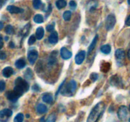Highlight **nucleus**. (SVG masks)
<instances>
[{"label": "nucleus", "mask_w": 130, "mask_h": 122, "mask_svg": "<svg viewBox=\"0 0 130 122\" xmlns=\"http://www.w3.org/2000/svg\"><path fill=\"white\" fill-rule=\"evenodd\" d=\"M2 73L5 78H10L13 74V69L11 67H6L3 69Z\"/></svg>", "instance_id": "obj_14"}, {"label": "nucleus", "mask_w": 130, "mask_h": 122, "mask_svg": "<svg viewBox=\"0 0 130 122\" xmlns=\"http://www.w3.org/2000/svg\"><path fill=\"white\" fill-rule=\"evenodd\" d=\"M44 119V117H43V118H41V119H40V121L41 122H44V121H43Z\"/></svg>", "instance_id": "obj_46"}, {"label": "nucleus", "mask_w": 130, "mask_h": 122, "mask_svg": "<svg viewBox=\"0 0 130 122\" xmlns=\"http://www.w3.org/2000/svg\"><path fill=\"white\" fill-rule=\"evenodd\" d=\"M29 88V85L28 83L25 80L22 78L21 77H19L15 80V86L13 90L15 92L17 93L20 97L28 91Z\"/></svg>", "instance_id": "obj_2"}, {"label": "nucleus", "mask_w": 130, "mask_h": 122, "mask_svg": "<svg viewBox=\"0 0 130 122\" xmlns=\"http://www.w3.org/2000/svg\"><path fill=\"white\" fill-rule=\"evenodd\" d=\"M71 15H72V13L70 11H66L63 13V18L66 21H69L70 20L71 18Z\"/></svg>", "instance_id": "obj_29"}, {"label": "nucleus", "mask_w": 130, "mask_h": 122, "mask_svg": "<svg viewBox=\"0 0 130 122\" xmlns=\"http://www.w3.org/2000/svg\"><path fill=\"white\" fill-rule=\"evenodd\" d=\"M129 111H130V105H129Z\"/></svg>", "instance_id": "obj_49"}, {"label": "nucleus", "mask_w": 130, "mask_h": 122, "mask_svg": "<svg viewBox=\"0 0 130 122\" xmlns=\"http://www.w3.org/2000/svg\"><path fill=\"white\" fill-rule=\"evenodd\" d=\"M110 81L111 85H114V86H118V85H121V81L120 80V78L117 76H113L110 79Z\"/></svg>", "instance_id": "obj_20"}, {"label": "nucleus", "mask_w": 130, "mask_h": 122, "mask_svg": "<svg viewBox=\"0 0 130 122\" xmlns=\"http://www.w3.org/2000/svg\"><path fill=\"white\" fill-rule=\"evenodd\" d=\"M110 67V64L108 62H105V63L103 64L101 66V70L102 71V72H107L109 71Z\"/></svg>", "instance_id": "obj_26"}, {"label": "nucleus", "mask_w": 130, "mask_h": 122, "mask_svg": "<svg viewBox=\"0 0 130 122\" xmlns=\"http://www.w3.org/2000/svg\"><path fill=\"white\" fill-rule=\"evenodd\" d=\"M58 33L56 31L53 30V32H52L51 34L50 35L49 38H48V41H49L50 43L51 44H56V43L58 42Z\"/></svg>", "instance_id": "obj_13"}, {"label": "nucleus", "mask_w": 130, "mask_h": 122, "mask_svg": "<svg viewBox=\"0 0 130 122\" xmlns=\"http://www.w3.org/2000/svg\"><path fill=\"white\" fill-rule=\"evenodd\" d=\"M32 5L35 9L40 8L42 5L41 0H33Z\"/></svg>", "instance_id": "obj_28"}, {"label": "nucleus", "mask_w": 130, "mask_h": 122, "mask_svg": "<svg viewBox=\"0 0 130 122\" xmlns=\"http://www.w3.org/2000/svg\"><path fill=\"white\" fill-rule=\"evenodd\" d=\"M56 121V115L55 114H51L50 115L48 116L46 120L44 122H55Z\"/></svg>", "instance_id": "obj_30"}, {"label": "nucleus", "mask_w": 130, "mask_h": 122, "mask_svg": "<svg viewBox=\"0 0 130 122\" xmlns=\"http://www.w3.org/2000/svg\"><path fill=\"white\" fill-rule=\"evenodd\" d=\"M24 114L22 113H19L14 118L13 122H23L24 121Z\"/></svg>", "instance_id": "obj_25"}, {"label": "nucleus", "mask_w": 130, "mask_h": 122, "mask_svg": "<svg viewBox=\"0 0 130 122\" xmlns=\"http://www.w3.org/2000/svg\"><path fill=\"white\" fill-rule=\"evenodd\" d=\"M26 116H27V118H29V117H30V115H29V114H27V115H26Z\"/></svg>", "instance_id": "obj_48"}, {"label": "nucleus", "mask_w": 130, "mask_h": 122, "mask_svg": "<svg viewBox=\"0 0 130 122\" xmlns=\"http://www.w3.org/2000/svg\"><path fill=\"white\" fill-rule=\"evenodd\" d=\"M98 38H99V35L95 36V38H94L93 39L91 43L90 44V47H89V48H88V55L90 54V53H91V52H92L94 49H95V47H96V43H97Z\"/></svg>", "instance_id": "obj_15"}, {"label": "nucleus", "mask_w": 130, "mask_h": 122, "mask_svg": "<svg viewBox=\"0 0 130 122\" xmlns=\"http://www.w3.org/2000/svg\"><path fill=\"white\" fill-rule=\"evenodd\" d=\"M116 23V19L114 14H110L107 16L105 20V29L107 30H110L114 28Z\"/></svg>", "instance_id": "obj_4"}, {"label": "nucleus", "mask_w": 130, "mask_h": 122, "mask_svg": "<svg viewBox=\"0 0 130 122\" xmlns=\"http://www.w3.org/2000/svg\"><path fill=\"white\" fill-rule=\"evenodd\" d=\"M105 109L104 102H99L93 108L87 119V122H97Z\"/></svg>", "instance_id": "obj_1"}, {"label": "nucleus", "mask_w": 130, "mask_h": 122, "mask_svg": "<svg viewBox=\"0 0 130 122\" xmlns=\"http://www.w3.org/2000/svg\"><path fill=\"white\" fill-rule=\"evenodd\" d=\"M30 25V24H27L26 25H25V27H24V30H22V34H23V35H25V34H27L28 33V30H29V28H30V26L29 27V25Z\"/></svg>", "instance_id": "obj_35"}, {"label": "nucleus", "mask_w": 130, "mask_h": 122, "mask_svg": "<svg viewBox=\"0 0 130 122\" xmlns=\"http://www.w3.org/2000/svg\"><path fill=\"white\" fill-rule=\"evenodd\" d=\"M98 78H99V75H98V74L96 73V72H93V73H91L90 76V80H91L93 82L96 81V80H97Z\"/></svg>", "instance_id": "obj_31"}, {"label": "nucleus", "mask_w": 130, "mask_h": 122, "mask_svg": "<svg viewBox=\"0 0 130 122\" xmlns=\"http://www.w3.org/2000/svg\"><path fill=\"white\" fill-rule=\"evenodd\" d=\"M6 87V83L4 81H0V92H2L5 90Z\"/></svg>", "instance_id": "obj_34"}, {"label": "nucleus", "mask_w": 130, "mask_h": 122, "mask_svg": "<svg viewBox=\"0 0 130 122\" xmlns=\"http://www.w3.org/2000/svg\"><path fill=\"white\" fill-rule=\"evenodd\" d=\"M6 9L11 13H22L24 12V9L13 5H9L7 6Z\"/></svg>", "instance_id": "obj_11"}, {"label": "nucleus", "mask_w": 130, "mask_h": 122, "mask_svg": "<svg viewBox=\"0 0 130 122\" xmlns=\"http://www.w3.org/2000/svg\"><path fill=\"white\" fill-rule=\"evenodd\" d=\"M100 50L104 54H109L111 52V47L109 44H104L101 47Z\"/></svg>", "instance_id": "obj_21"}, {"label": "nucleus", "mask_w": 130, "mask_h": 122, "mask_svg": "<svg viewBox=\"0 0 130 122\" xmlns=\"http://www.w3.org/2000/svg\"><path fill=\"white\" fill-rule=\"evenodd\" d=\"M43 102L46 103H48V104H52L53 102V96L51 94H49V93H46L44 95H43Z\"/></svg>", "instance_id": "obj_16"}, {"label": "nucleus", "mask_w": 130, "mask_h": 122, "mask_svg": "<svg viewBox=\"0 0 130 122\" xmlns=\"http://www.w3.org/2000/svg\"><path fill=\"white\" fill-rule=\"evenodd\" d=\"M7 0H0V7H2L5 3H6Z\"/></svg>", "instance_id": "obj_42"}, {"label": "nucleus", "mask_w": 130, "mask_h": 122, "mask_svg": "<svg viewBox=\"0 0 130 122\" xmlns=\"http://www.w3.org/2000/svg\"><path fill=\"white\" fill-rule=\"evenodd\" d=\"M9 45H10V48H13L14 47H15V44H14L13 42H10V44H9Z\"/></svg>", "instance_id": "obj_43"}, {"label": "nucleus", "mask_w": 130, "mask_h": 122, "mask_svg": "<svg viewBox=\"0 0 130 122\" xmlns=\"http://www.w3.org/2000/svg\"><path fill=\"white\" fill-rule=\"evenodd\" d=\"M115 56L116 58L117 61L118 62H121L125 58V51L122 48H119L115 52Z\"/></svg>", "instance_id": "obj_7"}, {"label": "nucleus", "mask_w": 130, "mask_h": 122, "mask_svg": "<svg viewBox=\"0 0 130 122\" xmlns=\"http://www.w3.org/2000/svg\"><path fill=\"white\" fill-rule=\"evenodd\" d=\"M3 26H4L3 23L2 22L0 21V30H1V29H2L3 28Z\"/></svg>", "instance_id": "obj_44"}, {"label": "nucleus", "mask_w": 130, "mask_h": 122, "mask_svg": "<svg viewBox=\"0 0 130 122\" xmlns=\"http://www.w3.org/2000/svg\"><path fill=\"white\" fill-rule=\"evenodd\" d=\"M62 90H60L62 95L66 97H72L74 95L77 88V83L74 80L70 81L64 87L62 86Z\"/></svg>", "instance_id": "obj_3"}, {"label": "nucleus", "mask_w": 130, "mask_h": 122, "mask_svg": "<svg viewBox=\"0 0 130 122\" xmlns=\"http://www.w3.org/2000/svg\"><path fill=\"white\" fill-rule=\"evenodd\" d=\"M34 21L37 24H41L44 21V19H43V15L41 14H37L34 16Z\"/></svg>", "instance_id": "obj_23"}, {"label": "nucleus", "mask_w": 130, "mask_h": 122, "mask_svg": "<svg viewBox=\"0 0 130 122\" xmlns=\"http://www.w3.org/2000/svg\"><path fill=\"white\" fill-rule=\"evenodd\" d=\"M128 5L130 6V0H128Z\"/></svg>", "instance_id": "obj_47"}, {"label": "nucleus", "mask_w": 130, "mask_h": 122, "mask_svg": "<svg viewBox=\"0 0 130 122\" xmlns=\"http://www.w3.org/2000/svg\"><path fill=\"white\" fill-rule=\"evenodd\" d=\"M4 43H3V39L1 36H0V50L3 47Z\"/></svg>", "instance_id": "obj_40"}, {"label": "nucleus", "mask_w": 130, "mask_h": 122, "mask_svg": "<svg viewBox=\"0 0 130 122\" xmlns=\"http://www.w3.org/2000/svg\"><path fill=\"white\" fill-rule=\"evenodd\" d=\"M126 25H128V26H130V15L128 17L126 20Z\"/></svg>", "instance_id": "obj_41"}, {"label": "nucleus", "mask_w": 130, "mask_h": 122, "mask_svg": "<svg viewBox=\"0 0 130 122\" xmlns=\"http://www.w3.org/2000/svg\"><path fill=\"white\" fill-rule=\"evenodd\" d=\"M85 57H86V52L84 50L80 51L75 57V62L77 64H81L85 60Z\"/></svg>", "instance_id": "obj_9"}, {"label": "nucleus", "mask_w": 130, "mask_h": 122, "mask_svg": "<svg viewBox=\"0 0 130 122\" xmlns=\"http://www.w3.org/2000/svg\"><path fill=\"white\" fill-rule=\"evenodd\" d=\"M5 33L7 34H13L14 33V28L12 25H8L5 27Z\"/></svg>", "instance_id": "obj_27"}, {"label": "nucleus", "mask_w": 130, "mask_h": 122, "mask_svg": "<svg viewBox=\"0 0 130 122\" xmlns=\"http://www.w3.org/2000/svg\"><path fill=\"white\" fill-rule=\"evenodd\" d=\"M127 55H128V58H129V59L130 60V48H129V50H128V54H127Z\"/></svg>", "instance_id": "obj_45"}, {"label": "nucleus", "mask_w": 130, "mask_h": 122, "mask_svg": "<svg viewBox=\"0 0 130 122\" xmlns=\"http://www.w3.org/2000/svg\"><path fill=\"white\" fill-rule=\"evenodd\" d=\"M24 76L27 80H30L33 76V73L32 70L30 68H27L24 72Z\"/></svg>", "instance_id": "obj_24"}, {"label": "nucleus", "mask_w": 130, "mask_h": 122, "mask_svg": "<svg viewBox=\"0 0 130 122\" xmlns=\"http://www.w3.org/2000/svg\"><path fill=\"white\" fill-rule=\"evenodd\" d=\"M65 81H66V80H65L64 81H63V82H62V83L61 84V85H60V86H59V88H58V90H57V93H56V95H58V94H59V92H60L61 89H62V86H63V85H64V83H65Z\"/></svg>", "instance_id": "obj_39"}, {"label": "nucleus", "mask_w": 130, "mask_h": 122, "mask_svg": "<svg viewBox=\"0 0 130 122\" xmlns=\"http://www.w3.org/2000/svg\"><path fill=\"white\" fill-rule=\"evenodd\" d=\"M27 58L30 64H34L38 58V52L36 50H30L28 52Z\"/></svg>", "instance_id": "obj_6"}, {"label": "nucleus", "mask_w": 130, "mask_h": 122, "mask_svg": "<svg viewBox=\"0 0 130 122\" xmlns=\"http://www.w3.org/2000/svg\"><path fill=\"white\" fill-rule=\"evenodd\" d=\"M44 35V30L42 27H39L37 28L36 33V37L38 39L40 40L43 38Z\"/></svg>", "instance_id": "obj_18"}, {"label": "nucleus", "mask_w": 130, "mask_h": 122, "mask_svg": "<svg viewBox=\"0 0 130 122\" xmlns=\"http://www.w3.org/2000/svg\"><path fill=\"white\" fill-rule=\"evenodd\" d=\"M60 56L64 60H68L72 56V53L66 47H62L60 50Z\"/></svg>", "instance_id": "obj_8"}, {"label": "nucleus", "mask_w": 130, "mask_h": 122, "mask_svg": "<svg viewBox=\"0 0 130 122\" xmlns=\"http://www.w3.org/2000/svg\"><path fill=\"white\" fill-rule=\"evenodd\" d=\"M67 5V2L65 0H57L56 1V6L58 9H62Z\"/></svg>", "instance_id": "obj_22"}, {"label": "nucleus", "mask_w": 130, "mask_h": 122, "mask_svg": "<svg viewBox=\"0 0 130 122\" xmlns=\"http://www.w3.org/2000/svg\"><path fill=\"white\" fill-rule=\"evenodd\" d=\"M54 29H55L54 23H53V24H49V25H48L46 26V30H48V32H51V33L54 30Z\"/></svg>", "instance_id": "obj_33"}, {"label": "nucleus", "mask_w": 130, "mask_h": 122, "mask_svg": "<svg viewBox=\"0 0 130 122\" xmlns=\"http://www.w3.org/2000/svg\"><path fill=\"white\" fill-rule=\"evenodd\" d=\"M15 66L17 69H22L26 66V62H25V60L23 59V58H20V59L17 60L15 62Z\"/></svg>", "instance_id": "obj_19"}, {"label": "nucleus", "mask_w": 130, "mask_h": 122, "mask_svg": "<svg viewBox=\"0 0 130 122\" xmlns=\"http://www.w3.org/2000/svg\"><path fill=\"white\" fill-rule=\"evenodd\" d=\"M47 111H48V108H47L46 105L43 104H38V105L37 106V112L39 114H44Z\"/></svg>", "instance_id": "obj_17"}, {"label": "nucleus", "mask_w": 130, "mask_h": 122, "mask_svg": "<svg viewBox=\"0 0 130 122\" xmlns=\"http://www.w3.org/2000/svg\"><path fill=\"white\" fill-rule=\"evenodd\" d=\"M6 97H7L8 100H10L11 102H15L20 97V96L17 93L15 92L14 90H13V91L8 92L6 94Z\"/></svg>", "instance_id": "obj_10"}, {"label": "nucleus", "mask_w": 130, "mask_h": 122, "mask_svg": "<svg viewBox=\"0 0 130 122\" xmlns=\"http://www.w3.org/2000/svg\"><path fill=\"white\" fill-rule=\"evenodd\" d=\"M32 90L33 91H34V92H38L39 90V86H38L37 84H36V85H34L32 86Z\"/></svg>", "instance_id": "obj_38"}, {"label": "nucleus", "mask_w": 130, "mask_h": 122, "mask_svg": "<svg viewBox=\"0 0 130 122\" xmlns=\"http://www.w3.org/2000/svg\"><path fill=\"white\" fill-rule=\"evenodd\" d=\"M118 118L121 121H125L127 119L128 116V108L125 105H121L119 107L118 111Z\"/></svg>", "instance_id": "obj_5"}, {"label": "nucleus", "mask_w": 130, "mask_h": 122, "mask_svg": "<svg viewBox=\"0 0 130 122\" xmlns=\"http://www.w3.org/2000/svg\"><path fill=\"white\" fill-rule=\"evenodd\" d=\"M129 121H130V118H129Z\"/></svg>", "instance_id": "obj_50"}, {"label": "nucleus", "mask_w": 130, "mask_h": 122, "mask_svg": "<svg viewBox=\"0 0 130 122\" xmlns=\"http://www.w3.org/2000/svg\"><path fill=\"white\" fill-rule=\"evenodd\" d=\"M12 111L9 109H4L0 111V118L1 119H5L8 118L12 115Z\"/></svg>", "instance_id": "obj_12"}, {"label": "nucleus", "mask_w": 130, "mask_h": 122, "mask_svg": "<svg viewBox=\"0 0 130 122\" xmlns=\"http://www.w3.org/2000/svg\"><path fill=\"white\" fill-rule=\"evenodd\" d=\"M69 6L72 9H75L77 6V4L74 1H71L69 2Z\"/></svg>", "instance_id": "obj_36"}, {"label": "nucleus", "mask_w": 130, "mask_h": 122, "mask_svg": "<svg viewBox=\"0 0 130 122\" xmlns=\"http://www.w3.org/2000/svg\"><path fill=\"white\" fill-rule=\"evenodd\" d=\"M6 54L5 53V52H3V51H1L0 52V59L1 60H5L6 59Z\"/></svg>", "instance_id": "obj_37"}, {"label": "nucleus", "mask_w": 130, "mask_h": 122, "mask_svg": "<svg viewBox=\"0 0 130 122\" xmlns=\"http://www.w3.org/2000/svg\"><path fill=\"white\" fill-rule=\"evenodd\" d=\"M36 36L32 34V35L30 36V38H29V41H28V44H29V45H32V44H33L36 42Z\"/></svg>", "instance_id": "obj_32"}]
</instances>
